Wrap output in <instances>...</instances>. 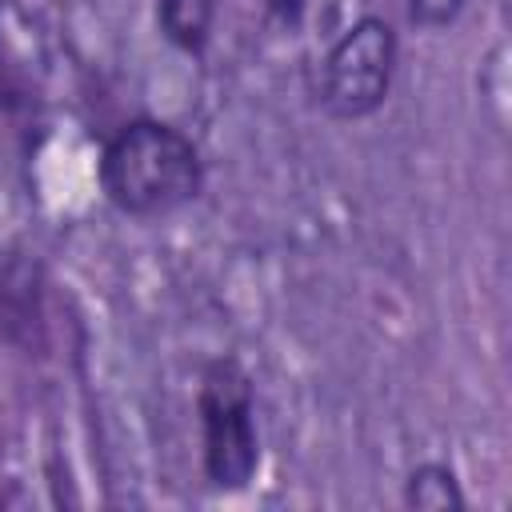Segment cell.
<instances>
[{"instance_id": "5", "label": "cell", "mask_w": 512, "mask_h": 512, "mask_svg": "<svg viewBox=\"0 0 512 512\" xmlns=\"http://www.w3.org/2000/svg\"><path fill=\"white\" fill-rule=\"evenodd\" d=\"M404 504L420 512H448V508H464V492L448 464H420L404 484Z\"/></svg>"}, {"instance_id": "1", "label": "cell", "mask_w": 512, "mask_h": 512, "mask_svg": "<svg viewBox=\"0 0 512 512\" xmlns=\"http://www.w3.org/2000/svg\"><path fill=\"white\" fill-rule=\"evenodd\" d=\"M100 188L116 212L156 220L200 196L204 164L180 128L164 120H132L104 144Z\"/></svg>"}, {"instance_id": "6", "label": "cell", "mask_w": 512, "mask_h": 512, "mask_svg": "<svg viewBox=\"0 0 512 512\" xmlns=\"http://www.w3.org/2000/svg\"><path fill=\"white\" fill-rule=\"evenodd\" d=\"M404 4H408L412 24L420 28H448L464 8V0H404Z\"/></svg>"}, {"instance_id": "2", "label": "cell", "mask_w": 512, "mask_h": 512, "mask_svg": "<svg viewBox=\"0 0 512 512\" xmlns=\"http://www.w3.org/2000/svg\"><path fill=\"white\" fill-rule=\"evenodd\" d=\"M200 416V464L216 492H240L260 468L256 436V392L252 376L236 356H220L204 368L196 392Z\"/></svg>"}, {"instance_id": "4", "label": "cell", "mask_w": 512, "mask_h": 512, "mask_svg": "<svg viewBox=\"0 0 512 512\" xmlns=\"http://www.w3.org/2000/svg\"><path fill=\"white\" fill-rule=\"evenodd\" d=\"M156 16H160V32L176 48L204 52L208 32H212V16H216V0H160Z\"/></svg>"}, {"instance_id": "3", "label": "cell", "mask_w": 512, "mask_h": 512, "mask_svg": "<svg viewBox=\"0 0 512 512\" xmlns=\"http://www.w3.org/2000/svg\"><path fill=\"white\" fill-rule=\"evenodd\" d=\"M392 72H396L392 24L380 16H360L324 56L320 100L336 120H364L388 100Z\"/></svg>"}]
</instances>
